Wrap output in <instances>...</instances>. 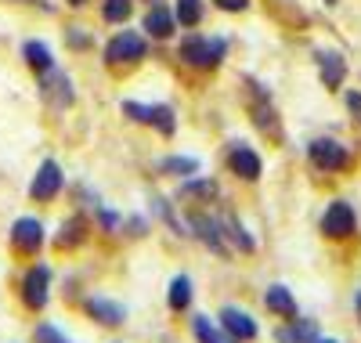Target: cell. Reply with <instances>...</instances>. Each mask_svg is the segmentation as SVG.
Wrapping results in <instances>:
<instances>
[{
	"label": "cell",
	"instance_id": "cell-1",
	"mask_svg": "<svg viewBox=\"0 0 361 343\" xmlns=\"http://www.w3.org/2000/svg\"><path fill=\"white\" fill-rule=\"evenodd\" d=\"M224 51H228L224 40H209V37L192 33V37L180 40L177 58L185 61V66H192V69H217L221 61H224Z\"/></svg>",
	"mask_w": 361,
	"mask_h": 343
},
{
	"label": "cell",
	"instance_id": "cell-2",
	"mask_svg": "<svg viewBox=\"0 0 361 343\" xmlns=\"http://www.w3.org/2000/svg\"><path fill=\"white\" fill-rule=\"evenodd\" d=\"M148 54V44L141 33H130V29H123V33H116L105 47V66L109 69H123V66H137V61H145Z\"/></svg>",
	"mask_w": 361,
	"mask_h": 343
},
{
	"label": "cell",
	"instance_id": "cell-3",
	"mask_svg": "<svg viewBox=\"0 0 361 343\" xmlns=\"http://www.w3.org/2000/svg\"><path fill=\"white\" fill-rule=\"evenodd\" d=\"M18 296L29 311H44L47 300H51V267L47 264H29L25 275H22V282H18Z\"/></svg>",
	"mask_w": 361,
	"mask_h": 343
},
{
	"label": "cell",
	"instance_id": "cell-4",
	"mask_svg": "<svg viewBox=\"0 0 361 343\" xmlns=\"http://www.w3.org/2000/svg\"><path fill=\"white\" fill-rule=\"evenodd\" d=\"M11 253L22 257V260H33L40 249H44V224L37 221V217H18V221L11 224Z\"/></svg>",
	"mask_w": 361,
	"mask_h": 343
},
{
	"label": "cell",
	"instance_id": "cell-5",
	"mask_svg": "<svg viewBox=\"0 0 361 343\" xmlns=\"http://www.w3.org/2000/svg\"><path fill=\"white\" fill-rule=\"evenodd\" d=\"M66 188V174L62 167H58L54 160H44L33 174V181H29V199L33 203H54L58 195H62Z\"/></svg>",
	"mask_w": 361,
	"mask_h": 343
},
{
	"label": "cell",
	"instance_id": "cell-6",
	"mask_svg": "<svg viewBox=\"0 0 361 343\" xmlns=\"http://www.w3.org/2000/svg\"><path fill=\"white\" fill-rule=\"evenodd\" d=\"M307 160H311V167L322 170V174H336V170H347V167H350V148H343V145L333 141V138H318V141H311V148H307Z\"/></svg>",
	"mask_w": 361,
	"mask_h": 343
},
{
	"label": "cell",
	"instance_id": "cell-7",
	"mask_svg": "<svg viewBox=\"0 0 361 343\" xmlns=\"http://www.w3.org/2000/svg\"><path fill=\"white\" fill-rule=\"evenodd\" d=\"M40 98H44V105H51L54 112L73 109V102H76V95H73V80H69L62 69L44 73V76H40Z\"/></svg>",
	"mask_w": 361,
	"mask_h": 343
},
{
	"label": "cell",
	"instance_id": "cell-8",
	"mask_svg": "<svg viewBox=\"0 0 361 343\" xmlns=\"http://www.w3.org/2000/svg\"><path fill=\"white\" fill-rule=\"evenodd\" d=\"M188 228L199 235V242H202V246L214 249L217 257H228V253H231L228 242H224V228H221V221H214V217H206V213L192 210V213H188Z\"/></svg>",
	"mask_w": 361,
	"mask_h": 343
},
{
	"label": "cell",
	"instance_id": "cell-9",
	"mask_svg": "<svg viewBox=\"0 0 361 343\" xmlns=\"http://www.w3.org/2000/svg\"><path fill=\"white\" fill-rule=\"evenodd\" d=\"M354 228H357L354 206L343 203V199L329 203V210H325V217H322V231H325L329 239H347V235H354Z\"/></svg>",
	"mask_w": 361,
	"mask_h": 343
},
{
	"label": "cell",
	"instance_id": "cell-10",
	"mask_svg": "<svg viewBox=\"0 0 361 343\" xmlns=\"http://www.w3.org/2000/svg\"><path fill=\"white\" fill-rule=\"evenodd\" d=\"M87 235H90L87 217L83 213H73V217H66V221H62V228H58L54 249H58V253H73V249H80L87 242Z\"/></svg>",
	"mask_w": 361,
	"mask_h": 343
},
{
	"label": "cell",
	"instance_id": "cell-11",
	"mask_svg": "<svg viewBox=\"0 0 361 343\" xmlns=\"http://www.w3.org/2000/svg\"><path fill=\"white\" fill-rule=\"evenodd\" d=\"M83 311L90 318H94L98 325H105V329H119L127 322V307H119V303H112V300H105V296H87L83 300Z\"/></svg>",
	"mask_w": 361,
	"mask_h": 343
},
{
	"label": "cell",
	"instance_id": "cell-12",
	"mask_svg": "<svg viewBox=\"0 0 361 343\" xmlns=\"http://www.w3.org/2000/svg\"><path fill=\"white\" fill-rule=\"evenodd\" d=\"M221 329L235 339V343H246V339H257V322L246 315V311H238V307H224L221 311Z\"/></svg>",
	"mask_w": 361,
	"mask_h": 343
},
{
	"label": "cell",
	"instance_id": "cell-13",
	"mask_svg": "<svg viewBox=\"0 0 361 343\" xmlns=\"http://www.w3.org/2000/svg\"><path fill=\"white\" fill-rule=\"evenodd\" d=\"M228 167H231L235 177L257 181V177H260V155H257L250 145H231V148H228Z\"/></svg>",
	"mask_w": 361,
	"mask_h": 343
},
{
	"label": "cell",
	"instance_id": "cell-14",
	"mask_svg": "<svg viewBox=\"0 0 361 343\" xmlns=\"http://www.w3.org/2000/svg\"><path fill=\"white\" fill-rule=\"evenodd\" d=\"M250 112H253V123H257V131H260V134H267L271 141H282V123H279V112L271 109V102H267L264 90H260V98H257V102H250Z\"/></svg>",
	"mask_w": 361,
	"mask_h": 343
},
{
	"label": "cell",
	"instance_id": "cell-15",
	"mask_svg": "<svg viewBox=\"0 0 361 343\" xmlns=\"http://www.w3.org/2000/svg\"><path fill=\"white\" fill-rule=\"evenodd\" d=\"M217 195H221V188L214 177H188L177 192V199H185V203H214Z\"/></svg>",
	"mask_w": 361,
	"mask_h": 343
},
{
	"label": "cell",
	"instance_id": "cell-16",
	"mask_svg": "<svg viewBox=\"0 0 361 343\" xmlns=\"http://www.w3.org/2000/svg\"><path fill=\"white\" fill-rule=\"evenodd\" d=\"M22 58H25V66L33 69L37 76H44V73H51V69H54L51 47H47L44 40H25V44H22Z\"/></svg>",
	"mask_w": 361,
	"mask_h": 343
},
{
	"label": "cell",
	"instance_id": "cell-17",
	"mask_svg": "<svg viewBox=\"0 0 361 343\" xmlns=\"http://www.w3.org/2000/svg\"><path fill=\"white\" fill-rule=\"evenodd\" d=\"M173 25H177V18H173L163 4L148 8V15H145V33H152L156 40H166V37H173Z\"/></svg>",
	"mask_w": 361,
	"mask_h": 343
},
{
	"label": "cell",
	"instance_id": "cell-18",
	"mask_svg": "<svg viewBox=\"0 0 361 343\" xmlns=\"http://www.w3.org/2000/svg\"><path fill=\"white\" fill-rule=\"evenodd\" d=\"M264 307L271 311V315H279V318H296V300L286 286H271L264 293Z\"/></svg>",
	"mask_w": 361,
	"mask_h": 343
},
{
	"label": "cell",
	"instance_id": "cell-19",
	"mask_svg": "<svg viewBox=\"0 0 361 343\" xmlns=\"http://www.w3.org/2000/svg\"><path fill=\"white\" fill-rule=\"evenodd\" d=\"M318 61H322V83L329 90H340L347 80V61L340 54H318Z\"/></svg>",
	"mask_w": 361,
	"mask_h": 343
},
{
	"label": "cell",
	"instance_id": "cell-20",
	"mask_svg": "<svg viewBox=\"0 0 361 343\" xmlns=\"http://www.w3.org/2000/svg\"><path fill=\"white\" fill-rule=\"evenodd\" d=\"M221 228H224V239H228L235 249H243V253H253V249H257V242L246 235V228L238 224L235 213H224V217H221Z\"/></svg>",
	"mask_w": 361,
	"mask_h": 343
},
{
	"label": "cell",
	"instance_id": "cell-21",
	"mask_svg": "<svg viewBox=\"0 0 361 343\" xmlns=\"http://www.w3.org/2000/svg\"><path fill=\"white\" fill-rule=\"evenodd\" d=\"M279 343H314L318 339V325L314 322H289L275 332Z\"/></svg>",
	"mask_w": 361,
	"mask_h": 343
},
{
	"label": "cell",
	"instance_id": "cell-22",
	"mask_svg": "<svg viewBox=\"0 0 361 343\" xmlns=\"http://www.w3.org/2000/svg\"><path fill=\"white\" fill-rule=\"evenodd\" d=\"M192 332H195L199 343H235L228 332L217 329V322H209L206 315H195V318H192Z\"/></svg>",
	"mask_w": 361,
	"mask_h": 343
},
{
	"label": "cell",
	"instance_id": "cell-23",
	"mask_svg": "<svg viewBox=\"0 0 361 343\" xmlns=\"http://www.w3.org/2000/svg\"><path fill=\"white\" fill-rule=\"evenodd\" d=\"M148 127H156L163 138H173L177 131V116L170 105H148Z\"/></svg>",
	"mask_w": 361,
	"mask_h": 343
},
{
	"label": "cell",
	"instance_id": "cell-24",
	"mask_svg": "<svg viewBox=\"0 0 361 343\" xmlns=\"http://www.w3.org/2000/svg\"><path fill=\"white\" fill-rule=\"evenodd\" d=\"M166 303H170V311H188V303H192V278L188 275H177L170 282Z\"/></svg>",
	"mask_w": 361,
	"mask_h": 343
},
{
	"label": "cell",
	"instance_id": "cell-25",
	"mask_svg": "<svg viewBox=\"0 0 361 343\" xmlns=\"http://www.w3.org/2000/svg\"><path fill=\"white\" fill-rule=\"evenodd\" d=\"M163 174H173V177H195L199 174V160L195 155H166L159 163Z\"/></svg>",
	"mask_w": 361,
	"mask_h": 343
},
{
	"label": "cell",
	"instance_id": "cell-26",
	"mask_svg": "<svg viewBox=\"0 0 361 343\" xmlns=\"http://www.w3.org/2000/svg\"><path fill=\"white\" fill-rule=\"evenodd\" d=\"M173 18L180 22V25H199L202 22V4L199 0H177V11H173Z\"/></svg>",
	"mask_w": 361,
	"mask_h": 343
},
{
	"label": "cell",
	"instance_id": "cell-27",
	"mask_svg": "<svg viewBox=\"0 0 361 343\" xmlns=\"http://www.w3.org/2000/svg\"><path fill=\"white\" fill-rule=\"evenodd\" d=\"M33 343H73L58 325H51V322H40L37 329H33Z\"/></svg>",
	"mask_w": 361,
	"mask_h": 343
},
{
	"label": "cell",
	"instance_id": "cell-28",
	"mask_svg": "<svg viewBox=\"0 0 361 343\" xmlns=\"http://www.w3.org/2000/svg\"><path fill=\"white\" fill-rule=\"evenodd\" d=\"M130 0H105V8H102V15H105V22H123L127 15H130Z\"/></svg>",
	"mask_w": 361,
	"mask_h": 343
},
{
	"label": "cell",
	"instance_id": "cell-29",
	"mask_svg": "<svg viewBox=\"0 0 361 343\" xmlns=\"http://www.w3.org/2000/svg\"><path fill=\"white\" fill-rule=\"evenodd\" d=\"M119 112H123L130 123H141V127H148V105H137V102H123L119 105Z\"/></svg>",
	"mask_w": 361,
	"mask_h": 343
},
{
	"label": "cell",
	"instance_id": "cell-30",
	"mask_svg": "<svg viewBox=\"0 0 361 343\" xmlns=\"http://www.w3.org/2000/svg\"><path fill=\"white\" fill-rule=\"evenodd\" d=\"M69 47L87 51V47H90V37H83V29H69Z\"/></svg>",
	"mask_w": 361,
	"mask_h": 343
},
{
	"label": "cell",
	"instance_id": "cell-31",
	"mask_svg": "<svg viewBox=\"0 0 361 343\" xmlns=\"http://www.w3.org/2000/svg\"><path fill=\"white\" fill-rule=\"evenodd\" d=\"M347 109H350V116L361 123V90H347Z\"/></svg>",
	"mask_w": 361,
	"mask_h": 343
},
{
	"label": "cell",
	"instance_id": "cell-32",
	"mask_svg": "<svg viewBox=\"0 0 361 343\" xmlns=\"http://www.w3.org/2000/svg\"><path fill=\"white\" fill-rule=\"evenodd\" d=\"M217 8H224V11H246L250 8V0H214Z\"/></svg>",
	"mask_w": 361,
	"mask_h": 343
},
{
	"label": "cell",
	"instance_id": "cell-33",
	"mask_svg": "<svg viewBox=\"0 0 361 343\" xmlns=\"http://www.w3.org/2000/svg\"><path fill=\"white\" fill-rule=\"evenodd\" d=\"M354 311H357V322H361V293L354 296Z\"/></svg>",
	"mask_w": 361,
	"mask_h": 343
},
{
	"label": "cell",
	"instance_id": "cell-34",
	"mask_svg": "<svg viewBox=\"0 0 361 343\" xmlns=\"http://www.w3.org/2000/svg\"><path fill=\"white\" fill-rule=\"evenodd\" d=\"M69 4H73V8H83V4H87V0H69Z\"/></svg>",
	"mask_w": 361,
	"mask_h": 343
},
{
	"label": "cell",
	"instance_id": "cell-35",
	"mask_svg": "<svg viewBox=\"0 0 361 343\" xmlns=\"http://www.w3.org/2000/svg\"><path fill=\"white\" fill-rule=\"evenodd\" d=\"M314 343H336V339H314Z\"/></svg>",
	"mask_w": 361,
	"mask_h": 343
},
{
	"label": "cell",
	"instance_id": "cell-36",
	"mask_svg": "<svg viewBox=\"0 0 361 343\" xmlns=\"http://www.w3.org/2000/svg\"><path fill=\"white\" fill-rule=\"evenodd\" d=\"M22 4H33V0H22Z\"/></svg>",
	"mask_w": 361,
	"mask_h": 343
}]
</instances>
